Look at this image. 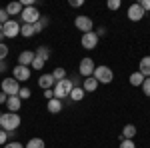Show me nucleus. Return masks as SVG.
Wrapping results in <instances>:
<instances>
[{
  "mask_svg": "<svg viewBox=\"0 0 150 148\" xmlns=\"http://www.w3.org/2000/svg\"><path fill=\"white\" fill-rule=\"evenodd\" d=\"M20 114L18 112H4L0 116V128L6 132H16V128L20 126Z\"/></svg>",
  "mask_w": 150,
  "mask_h": 148,
  "instance_id": "obj_1",
  "label": "nucleus"
},
{
  "mask_svg": "<svg viewBox=\"0 0 150 148\" xmlns=\"http://www.w3.org/2000/svg\"><path fill=\"white\" fill-rule=\"evenodd\" d=\"M72 88H74V82H72L70 78L58 80L56 84H54V88H52V92H54V98H58V100H64V98H68L70 92H72Z\"/></svg>",
  "mask_w": 150,
  "mask_h": 148,
  "instance_id": "obj_2",
  "label": "nucleus"
},
{
  "mask_svg": "<svg viewBox=\"0 0 150 148\" xmlns=\"http://www.w3.org/2000/svg\"><path fill=\"white\" fill-rule=\"evenodd\" d=\"M92 76L98 80V84H110V82L114 80V72H112V68H108V66L100 64V66H96V68H94Z\"/></svg>",
  "mask_w": 150,
  "mask_h": 148,
  "instance_id": "obj_3",
  "label": "nucleus"
},
{
  "mask_svg": "<svg viewBox=\"0 0 150 148\" xmlns=\"http://www.w3.org/2000/svg\"><path fill=\"white\" fill-rule=\"evenodd\" d=\"M0 90L4 92L6 96H18V92H20V82L18 80L10 78H4L2 80V84H0Z\"/></svg>",
  "mask_w": 150,
  "mask_h": 148,
  "instance_id": "obj_4",
  "label": "nucleus"
},
{
  "mask_svg": "<svg viewBox=\"0 0 150 148\" xmlns=\"http://www.w3.org/2000/svg\"><path fill=\"white\" fill-rule=\"evenodd\" d=\"M40 10L36 8V6H28V8H22V14H20V18H22L24 24H36L40 20Z\"/></svg>",
  "mask_w": 150,
  "mask_h": 148,
  "instance_id": "obj_5",
  "label": "nucleus"
},
{
  "mask_svg": "<svg viewBox=\"0 0 150 148\" xmlns=\"http://www.w3.org/2000/svg\"><path fill=\"white\" fill-rule=\"evenodd\" d=\"M2 34L4 38H16L20 34V22L16 18H10L6 24H2Z\"/></svg>",
  "mask_w": 150,
  "mask_h": 148,
  "instance_id": "obj_6",
  "label": "nucleus"
},
{
  "mask_svg": "<svg viewBox=\"0 0 150 148\" xmlns=\"http://www.w3.org/2000/svg\"><path fill=\"white\" fill-rule=\"evenodd\" d=\"M94 68H96L94 60L90 56H84L80 60V64H78V74L84 76V78H88V76H92V74H94Z\"/></svg>",
  "mask_w": 150,
  "mask_h": 148,
  "instance_id": "obj_7",
  "label": "nucleus"
},
{
  "mask_svg": "<svg viewBox=\"0 0 150 148\" xmlns=\"http://www.w3.org/2000/svg\"><path fill=\"white\" fill-rule=\"evenodd\" d=\"M74 26L80 30L82 34H86V32H92L94 20L90 18V16H76V18H74Z\"/></svg>",
  "mask_w": 150,
  "mask_h": 148,
  "instance_id": "obj_8",
  "label": "nucleus"
},
{
  "mask_svg": "<svg viewBox=\"0 0 150 148\" xmlns=\"http://www.w3.org/2000/svg\"><path fill=\"white\" fill-rule=\"evenodd\" d=\"M98 36H96V32H86V34L80 36V44L84 50H96V46H98Z\"/></svg>",
  "mask_w": 150,
  "mask_h": 148,
  "instance_id": "obj_9",
  "label": "nucleus"
},
{
  "mask_svg": "<svg viewBox=\"0 0 150 148\" xmlns=\"http://www.w3.org/2000/svg\"><path fill=\"white\" fill-rule=\"evenodd\" d=\"M30 74H32V70L28 68V66H20V64H16L14 70H12V78L18 80V82H26V80H30Z\"/></svg>",
  "mask_w": 150,
  "mask_h": 148,
  "instance_id": "obj_10",
  "label": "nucleus"
},
{
  "mask_svg": "<svg viewBox=\"0 0 150 148\" xmlns=\"http://www.w3.org/2000/svg\"><path fill=\"white\" fill-rule=\"evenodd\" d=\"M128 20H132V22H138V20H142L144 16H146V12L140 8V4L136 2V4H130L128 6V12H126Z\"/></svg>",
  "mask_w": 150,
  "mask_h": 148,
  "instance_id": "obj_11",
  "label": "nucleus"
},
{
  "mask_svg": "<svg viewBox=\"0 0 150 148\" xmlns=\"http://www.w3.org/2000/svg\"><path fill=\"white\" fill-rule=\"evenodd\" d=\"M34 58H36V54L32 52V50H22V52L18 54V64H20V66H28V68H30V64L34 62Z\"/></svg>",
  "mask_w": 150,
  "mask_h": 148,
  "instance_id": "obj_12",
  "label": "nucleus"
},
{
  "mask_svg": "<svg viewBox=\"0 0 150 148\" xmlns=\"http://www.w3.org/2000/svg\"><path fill=\"white\" fill-rule=\"evenodd\" d=\"M54 84H56V80H54V76H52V72H50V74H42V76L38 78V86H40L42 90L54 88Z\"/></svg>",
  "mask_w": 150,
  "mask_h": 148,
  "instance_id": "obj_13",
  "label": "nucleus"
},
{
  "mask_svg": "<svg viewBox=\"0 0 150 148\" xmlns=\"http://www.w3.org/2000/svg\"><path fill=\"white\" fill-rule=\"evenodd\" d=\"M96 88H98V80L94 76H88V78L82 80V90L84 92H96Z\"/></svg>",
  "mask_w": 150,
  "mask_h": 148,
  "instance_id": "obj_14",
  "label": "nucleus"
},
{
  "mask_svg": "<svg viewBox=\"0 0 150 148\" xmlns=\"http://www.w3.org/2000/svg\"><path fill=\"white\" fill-rule=\"evenodd\" d=\"M20 106H22V100H20L18 96H8V100H6V108H8V112H18Z\"/></svg>",
  "mask_w": 150,
  "mask_h": 148,
  "instance_id": "obj_15",
  "label": "nucleus"
},
{
  "mask_svg": "<svg viewBox=\"0 0 150 148\" xmlns=\"http://www.w3.org/2000/svg\"><path fill=\"white\" fill-rule=\"evenodd\" d=\"M136 136V126L134 124H126L122 128V134H120V142L122 140H132V138Z\"/></svg>",
  "mask_w": 150,
  "mask_h": 148,
  "instance_id": "obj_16",
  "label": "nucleus"
},
{
  "mask_svg": "<svg viewBox=\"0 0 150 148\" xmlns=\"http://www.w3.org/2000/svg\"><path fill=\"white\" fill-rule=\"evenodd\" d=\"M138 72L144 78H150V56H144L138 64Z\"/></svg>",
  "mask_w": 150,
  "mask_h": 148,
  "instance_id": "obj_17",
  "label": "nucleus"
},
{
  "mask_svg": "<svg viewBox=\"0 0 150 148\" xmlns=\"http://www.w3.org/2000/svg\"><path fill=\"white\" fill-rule=\"evenodd\" d=\"M6 12H8V16H20L22 14V4L20 2H10L8 6H6Z\"/></svg>",
  "mask_w": 150,
  "mask_h": 148,
  "instance_id": "obj_18",
  "label": "nucleus"
},
{
  "mask_svg": "<svg viewBox=\"0 0 150 148\" xmlns=\"http://www.w3.org/2000/svg\"><path fill=\"white\" fill-rule=\"evenodd\" d=\"M34 54H36V58H40V60H44V62H48V58L52 56V50H50L48 46H38Z\"/></svg>",
  "mask_w": 150,
  "mask_h": 148,
  "instance_id": "obj_19",
  "label": "nucleus"
},
{
  "mask_svg": "<svg viewBox=\"0 0 150 148\" xmlns=\"http://www.w3.org/2000/svg\"><path fill=\"white\" fill-rule=\"evenodd\" d=\"M48 112H50V114L62 112V100H58V98H50V100H48Z\"/></svg>",
  "mask_w": 150,
  "mask_h": 148,
  "instance_id": "obj_20",
  "label": "nucleus"
},
{
  "mask_svg": "<svg viewBox=\"0 0 150 148\" xmlns=\"http://www.w3.org/2000/svg\"><path fill=\"white\" fill-rule=\"evenodd\" d=\"M84 94H86V92L82 90V86H74V88H72V92H70V100H74V102H80L82 98H84Z\"/></svg>",
  "mask_w": 150,
  "mask_h": 148,
  "instance_id": "obj_21",
  "label": "nucleus"
},
{
  "mask_svg": "<svg viewBox=\"0 0 150 148\" xmlns=\"http://www.w3.org/2000/svg\"><path fill=\"white\" fill-rule=\"evenodd\" d=\"M24 148H46V144H44L42 138H30V140L24 144Z\"/></svg>",
  "mask_w": 150,
  "mask_h": 148,
  "instance_id": "obj_22",
  "label": "nucleus"
},
{
  "mask_svg": "<svg viewBox=\"0 0 150 148\" xmlns=\"http://www.w3.org/2000/svg\"><path fill=\"white\" fill-rule=\"evenodd\" d=\"M128 80H130V84H132V86H142V82H144V76H142L140 72H132Z\"/></svg>",
  "mask_w": 150,
  "mask_h": 148,
  "instance_id": "obj_23",
  "label": "nucleus"
},
{
  "mask_svg": "<svg viewBox=\"0 0 150 148\" xmlns=\"http://www.w3.org/2000/svg\"><path fill=\"white\" fill-rule=\"evenodd\" d=\"M20 34H22L24 38H32V36H34L32 24H20Z\"/></svg>",
  "mask_w": 150,
  "mask_h": 148,
  "instance_id": "obj_24",
  "label": "nucleus"
},
{
  "mask_svg": "<svg viewBox=\"0 0 150 148\" xmlns=\"http://www.w3.org/2000/svg\"><path fill=\"white\" fill-rule=\"evenodd\" d=\"M52 76H54L56 82H58V80H64V78H66V70L62 68V66H58V68L52 70Z\"/></svg>",
  "mask_w": 150,
  "mask_h": 148,
  "instance_id": "obj_25",
  "label": "nucleus"
},
{
  "mask_svg": "<svg viewBox=\"0 0 150 148\" xmlns=\"http://www.w3.org/2000/svg\"><path fill=\"white\" fill-rule=\"evenodd\" d=\"M32 96V90L28 88V86H20V92H18V98L20 100H26V98H30Z\"/></svg>",
  "mask_w": 150,
  "mask_h": 148,
  "instance_id": "obj_26",
  "label": "nucleus"
},
{
  "mask_svg": "<svg viewBox=\"0 0 150 148\" xmlns=\"http://www.w3.org/2000/svg\"><path fill=\"white\" fill-rule=\"evenodd\" d=\"M106 6H108V10H118V8L122 6V2H120V0H108Z\"/></svg>",
  "mask_w": 150,
  "mask_h": 148,
  "instance_id": "obj_27",
  "label": "nucleus"
},
{
  "mask_svg": "<svg viewBox=\"0 0 150 148\" xmlns=\"http://www.w3.org/2000/svg\"><path fill=\"white\" fill-rule=\"evenodd\" d=\"M142 92H144V96H148L150 98V78H144V82H142Z\"/></svg>",
  "mask_w": 150,
  "mask_h": 148,
  "instance_id": "obj_28",
  "label": "nucleus"
},
{
  "mask_svg": "<svg viewBox=\"0 0 150 148\" xmlns=\"http://www.w3.org/2000/svg\"><path fill=\"white\" fill-rule=\"evenodd\" d=\"M8 20H10V16H8L6 8H0V24H6Z\"/></svg>",
  "mask_w": 150,
  "mask_h": 148,
  "instance_id": "obj_29",
  "label": "nucleus"
},
{
  "mask_svg": "<svg viewBox=\"0 0 150 148\" xmlns=\"http://www.w3.org/2000/svg\"><path fill=\"white\" fill-rule=\"evenodd\" d=\"M8 56V46L6 44H0V62H4Z\"/></svg>",
  "mask_w": 150,
  "mask_h": 148,
  "instance_id": "obj_30",
  "label": "nucleus"
},
{
  "mask_svg": "<svg viewBox=\"0 0 150 148\" xmlns=\"http://www.w3.org/2000/svg\"><path fill=\"white\" fill-rule=\"evenodd\" d=\"M44 64H46L44 60H40V58H34V62H32V68H34V70H42V68H44Z\"/></svg>",
  "mask_w": 150,
  "mask_h": 148,
  "instance_id": "obj_31",
  "label": "nucleus"
},
{
  "mask_svg": "<svg viewBox=\"0 0 150 148\" xmlns=\"http://www.w3.org/2000/svg\"><path fill=\"white\" fill-rule=\"evenodd\" d=\"M4 148H24V144H20L18 140H12V142H6Z\"/></svg>",
  "mask_w": 150,
  "mask_h": 148,
  "instance_id": "obj_32",
  "label": "nucleus"
},
{
  "mask_svg": "<svg viewBox=\"0 0 150 148\" xmlns=\"http://www.w3.org/2000/svg\"><path fill=\"white\" fill-rule=\"evenodd\" d=\"M8 140H10V138H8V132H6V130H2V128H0V144H6V142H8Z\"/></svg>",
  "mask_w": 150,
  "mask_h": 148,
  "instance_id": "obj_33",
  "label": "nucleus"
},
{
  "mask_svg": "<svg viewBox=\"0 0 150 148\" xmlns=\"http://www.w3.org/2000/svg\"><path fill=\"white\" fill-rule=\"evenodd\" d=\"M120 148H136V144H134V140H122Z\"/></svg>",
  "mask_w": 150,
  "mask_h": 148,
  "instance_id": "obj_34",
  "label": "nucleus"
},
{
  "mask_svg": "<svg viewBox=\"0 0 150 148\" xmlns=\"http://www.w3.org/2000/svg\"><path fill=\"white\" fill-rule=\"evenodd\" d=\"M138 4H140V8H142L144 12H148V10H150V0H140Z\"/></svg>",
  "mask_w": 150,
  "mask_h": 148,
  "instance_id": "obj_35",
  "label": "nucleus"
},
{
  "mask_svg": "<svg viewBox=\"0 0 150 148\" xmlns=\"http://www.w3.org/2000/svg\"><path fill=\"white\" fill-rule=\"evenodd\" d=\"M38 24H40L42 28H46L48 24H50V18H48V16H40V20H38Z\"/></svg>",
  "mask_w": 150,
  "mask_h": 148,
  "instance_id": "obj_36",
  "label": "nucleus"
},
{
  "mask_svg": "<svg viewBox=\"0 0 150 148\" xmlns=\"http://www.w3.org/2000/svg\"><path fill=\"white\" fill-rule=\"evenodd\" d=\"M82 4H84V0H70V6L72 8H80Z\"/></svg>",
  "mask_w": 150,
  "mask_h": 148,
  "instance_id": "obj_37",
  "label": "nucleus"
},
{
  "mask_svg": "<svg viewBox=\"0 0 150 148\" xmlns=\"http://www.w3.org/2000/svg\"><path fill=\"white\" fill-rule=\"evenodd\" d=\"M32 30H34V36H36V34H40V32H42V26L36 22V24H32Z\"/></svg>",
  "mask_w": 150,
  "mask_h": 148,
  "instance_id": "obj_38",
  "label": "nucleus"
},
{
  "mask_svg": "<svg viewBox=\"0 0 150 148\" xmlns=\"http://www.w3.org/2000/svg\"><path fill=\"white\" fill-rule=\"evenodd\" d=\"M44 96H46V100L54 98V92H52V88H50V90H44Z\"/></svg>",
  "mask_w": 150,
  "mask_h": 148,
  "instance_id": "obj_39",
  "label": "nucleus"
},
{
  "mask_svg": "<svg viewBox=\"0 0 150 148\" xmlns=\"http://www.w3.org/2000/svg\"><path fill=\"white\" fill-rule=\"evenodd\" d=\"M6 100H8V96L4 92H0V104H6Z\"/></svg>",
  "mask_w": 150,
  "mask_h": 148,
  "instance_id": "obj_40",
  "label": "nucleus"
},
{
  "mask_svg": "<svg viewBox=\"0 0 150 148\" xmlns=\"http://www.w3.org/2000/svg\"><path fill=\"white\" fill-rule=\"evenodd\" d=\"M104 32H106V30H104V26H100V28H98V32H96V36H98V38H100V36H102Z\"/></svg>",
  "mask_w": 150,
  "mask_h": 148,
  "instance_id": "obj_41",
  "label": "nucleus"
},
{
  "mask_svg": "<svg viewBox=\"0 0 150 148\" xmlns=\"http://www.w3.org/2000/svg\"><path fill=\"white\" fill-rule=\"evenodd\" d=\"M6 72V62H0V74Z\"/></svg>",
  "mask_w": 150,
  "mask_h": 148,
  "instance_id": "obj_42",
  "label": "nucleus"
},
{
  "mask_svg": "<svg viewBox=\"0 0 150 148\" xmlns=\"http://www.w3.org/2000/svg\"><path fill=\"white\" fill-rule=\"evenodd\" d=\"M0 34H2V24H0Z\"/></svg>",
  "mask_w": 150,
  "mask_h": 148,
  "instance_id": "obj_43",
  "label": "nucleus"
},
{
  "mask_svg": "<svg viewBox=\"0 0 150 148\" xmlns=\"http://www.w3.org/2000/svg\"><path fill=\"white\" fill-rule=\"evenodd\" d=\"M0 116H2V114H0Z\"/></svg>",
  "mask_w": 150,
  "mask_h": 148,
  "instance_id": "obj_44",
  "label": "nucleus"
}]
</instances>
